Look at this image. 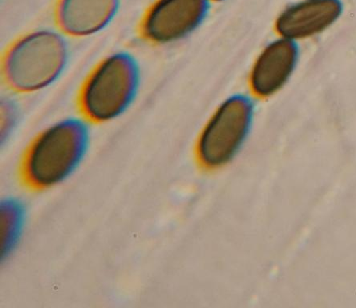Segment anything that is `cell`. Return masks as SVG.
Here are the masks:
<instances>
[{"mask_svg":"<svg viewBox=\"0 0 356 308\" xmlns=\"http://www.w3.org/2000/svg\"><path fill=\"white\" fill-rule=\"evenodd\" d=\"M297 59L294 41L282 38L267 45L250 71L249 86L253 95L265 98L280 91L289 80Z\"/></svg>","mask_w":356,"mask_h":308,"instance_id":"8992f818","label":"cell"},{"mask_svg":"<svg viewBox=\"0 0 356 308\" xmlns=\"http://www.w3.org/2000/svg\"><path fill=\"white\" fill-rule=\"evenodd\" d=\"M12 108H10V104L5 103L2 104V117H4V121H2V124L4 123V127H2V130L4 129V134H6L8 128L10 127V122H13V112L12 111Z\"/></svg>","mask_w":356,"mask_h":308,"instance_id":"30bf717a","label":"cell"},{"mask_svg":"<svg viewBox=\"0 0 356 308\" xmlns=\"http://www.w3.org/2000/svg\"><path fill=\"white\" fill-rule=\"evenodd\" d=\"M254 107L248 97H230L214 111L199 137V160L209 168L232 161L247 140L253 122Z\"/></svg>","mask_w":356,"mask_h":308,"instance_id":"277c9868","label":"cell"},{"mask_svg":"<svg viewBox=\"0 0 356 308\" xmlns=\"http://www.w3.org/2000/svg\"><path fill=\"white\" fill-rule=\"evenodd\" d=\"M209 1H211L213 3L222 2V1H224V0H209Z\"/></svg>","mask_w":356,"mask_h":308,"instance_id":"8fae6325","label":"cell"},{"mask_svg":"<svg viewBox=\"0 0 356 308\" xmlns=\"http://www.w3.org/2000/svg\"><path fill=\"white\" fill-rule=\"evenodd\" d=\"M67 58V45L60 34L36 31L15 40L5 51L2 76L15 92L38 91L60 75Z\"/></svg>","mask_w":356,"mask_h":308,"instance_id":"7a4b0ae2","label":"cell"},{"mask_svg":"<svg viewBox=\"0 0 356 308\" xmlns=\"http://www.w3.org/2000/svg\"><path fill=\"white\" fill-rule=\"evenodd\" d=\"M342 10L339 0H303L280 14L276 30L282 38L292 41L307 38L332 24Z\"/></svg>","mask_w":356,"mask_h":308,"instance_id":"52a82bcc","label":"cell"},{"mask_svg":"<svg viewBox=\"0 0 356 308\" xmlns=\"http://www.w3.org/2000/svg\"><path fill=\"white\" fill-rule=\"evenodd\" d=\"M120 0H59L55 19L61 33L83 38L106 28L119 8Z\"/></svg>","mask_w":356,"mask_h":308,"instance_id":"ba28073f","label":"cell"},{"mask_svg":"<svg viewBox=\"0 0 356 308\" xmlns=\"http://www.w3.org/2000/svg\"><path fill=\"white\" fill-rule=\"evenodd\" d=\"M211 3L209 0H156L140 20V38L154 44L185 38L200 27Z\"/></svg>","mask_w":356,"mask_h":308,"instance_id":"5b68a950","label":"cell"},{"mask_svg":"<svg viewBox=\"0 0 356 308\" xmlns=\"http://www.w3.org/2000/svg\"><path fill=\"white\" fill-rule=\"evenodd\" d=\"M137 62L125 52H118L99 62L81 88L77 106L86 121L102 124L118 117L137 92Z\"/></svg>","mask_w":356,"mask_h":308,"instance_id":"3957f363","label":"cell"},{"mask_svg":"<svg viewBox=\"0 0 356 308\" xmlns=\"http://www.w3.org/2000/svg\"><path fill=\"white\" fill-rule=\"evenodd\" d=\"M88 143V129L80 120L67 119L52 125L26 149L19 165L21 181L33 191L60 184L81 163Z\"/></svg>","mask_w":356,"mask_h":308,"instance_id":"6da1fadb","label":"cell"},{"mask_svg":"<svg viewBox=\"0 0 356 308\" xmlns=\"http://www.w3.org/2000/svg\"><path fill=\"white\" fill-rule=\"evenodd\" d=\"M24 215V207L19 201L10 198L2 202V258L6 257L18 242L23 228Z\"/></svg>","mask_w":356,"mask_h":308,"instance_id":"9c48e42d","label":"cell"}]
</instances>
